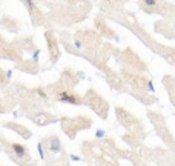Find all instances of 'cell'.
<instances>
[{"mask_svg": "<svg viewBox=\"0 0 175 166\" xmlns=\"http://www.w3.org/2000/svg\"><path fill=\"white\" fill-rule=\"evenodd\" d=\"M157 5H158V0H143V8L147 12L151 11V8H155Z\"/></svg>", "mask_w": 175, "mask_h": 166, "instance_id": "5b68a950", "label": "cell"}, {"mask_svg": "<svg viewBox=\"0 0 175 166\" xmlns=\"http://www.w3.org/2000/svg\"><path fill=\"white\" fill-rule=\"evenodd\" d=\"M98 138H101V137H103L105 135V131H103V129H98V131H97V134H95Z\"/></svg>", "mask_w": 175, "mask_h": 166, "instance_id": "ba28073f", "label": "cell"}, {"mask_svg": "<svg viewBox=\"0 0 175 166\" xmlns=\"http://www.w3.org/2000/svg\"><path fill=\"white\" fill-rule=\"evenodd\" d=\"M9 146H11L14 155L18 157V159H22V160H29V159H31V157H29V152H28V149H26L23 145H20V143H11Z\"/></svg>", "mask_w": 175, "mask_h": 166, "instance_id": "7a4b0ae2", "label": "cell"}, {"mask_svg": "<svg viewBox=\"0 0 175 166\" xmlns=\"http://www.w3.org/2000/svg\"><path fill=\"white\" fill-rule=\"evenodd\" d=\"M46 39H48V42H49V51H51V60L52 62H55L59 59V55H60V51H59V48H57V42H52V39H51V35H49V32L46 34Z\"/></svg>", "mask_w": 175, "mask_h": 166, "instance_id": "277c9868", "label": "cell"}, {"mask_svg": "<svg viewBox=\"0 0 175 166\" xmlns=\"http://www.w3.org/2000/svg\"><path fill=\"white\" fill-rule=\"evenodd\" d=\"M22 2H23L25 6L28 8V11H29V12H34V9H35V3L32 2V0H22Z\"/></svg>", "mask_w": 175, "mask_h": 166, "instance_id": "8992f818", "label": "cell"}, {"mask_svg": "<svg viewBox=\"0 0 175 166\" xmlns=\"http://www.w3.org/2000/svg\"><path fill=\"white\" fill-rule=\"evenodd\" d=\"M0 77H2V71H0Z\"/></svg>", "mask_w": 175, "mask_h": 166, "instance_id": "30bf717a", "label": "cell"}, {"mask_svg": "<svg viewBox=\"0 0 175 166\" xmlns=\"http://www.w3.org/2000/svg\"><path fill=\"white\" fill-rule=\"evenodd\" d=\"M32 2H34V3H35V2H42V0H32Z\"/></svg>", "mask_w": 175, "mask_h": 166, "instance_id": "9c48e42d", "label": "cell"}, {"mask_svg": "<svg viewBox=\"0 0 175 166\" xmlns=\"http://www.w3.org/2000/svg\"><path fill=\"white\" fill-rule=\"evenodd\" d=\"M0 42H2V37H0Z\"/></svg>", "mask_w": 175, "mask_h": 166, "instance_id": "8fae6325", "label": "cell"}, {"mask_svg": "<svg viewBox=\"0 0 175 166\" xmlns=\"http://www.w3.org/2000/svg\"><path fill=\"white\" fill-rule=\"evenodd\" d=\"M46 146H48V149L52 152V154H57V152H60L62 151V143H60V140H59V137H55V135H51L48 140H46Z\"/></svg>", "mask_w": 175, "mask_h": 166, "instance_id": "3957f363", "label": "cell"}, {"mask_svg": "<svg viewBox=\"0 0 175 166\" xmlns=\"http://www.w3.org/2000/svg\"><path fill=\"white\" fill-rule=\"evenodd\" d=\"M37 149H39V154L42 159H45V149H43V143H39L37 145Z\"/></svg>", "mask_w": 175, "mask_h": 166, "instance_id": "52a82bcc", "label": "cell"}, {"mask_svg": "<svg viewBox=\"0 0 175 166\" xmlns=\"http://www.w3.org/2000/svg\"><path fill=\"white\" fill-rule=\"evenodd\" d=\"M55 98L59 101H63V103H69V105H81L83 103V98L80 94L74 92L68 88H63L60 89L57 94H55Z\"/></svg>", "mask_w": 175, "mask_h": 166, "instance_id": "6da1fadb", "label": "cell"}]
</instances>
